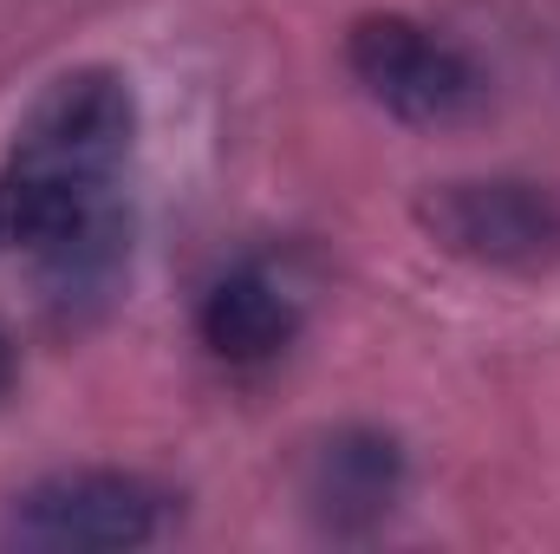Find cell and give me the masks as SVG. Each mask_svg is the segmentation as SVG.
<instances>
[{
	"mask_svg": "<svg viewBox=\"0 0 560 554\" xmlns=\"http://www.w3.org/2000/svg\"><path fill=\"white\" fill-rule=\"evenodd\" d=\"M170 489L131 470H59L13 496L7 542L39 554H118L150 549L170 529Z\"/></svg>",
	"mask_w": 560,
	"mask_h": 554,
	"instance_id": "7a4b0ae2",
	"label": "cell"
},
{
	"mask_svg": "<svg viewBox=\"0 0 560 554\" xmlns=\"http://www.w3.org/2000/svg\"><path fill=\"white\" fill-rule=\"evenodd\" d=\"M418 229L456 262L476 268H555L560 262V189L528 176H469L418 196Z\"/></svg>",
	"mask_w": 560,
	"mask_h": 554,
	"instance_id": "3957f363",
	"label": "cell"
},
{
	"mask_svg": "<svg viewBox=\"0 0 560 554\" xmlns=\"http://www.w3.org/2000/svg\"><path fill=\"white\" fill-rule=\"evenodd\" d=\"M196 326H202V346L215 359H229V366H268L300 333V300L268 268H235V275H222L202 293Z\"/></svg>",
	"mask_w": 560,
	"mask_h": 554,
	"instance_id": "8992f818",
	"label": "cell"
},
{
	"mask_svg": "<svg viewBox=\"0 0 560 554\" xmlns=\"http://www.w3.org/2000/svg\"><path fill=\"white\" fill-rule=\"evenodd\" d=\"M300 489L326 535H372L405 496V443L378 424H339L306 450Z\"/></svg>",
	"mask_w": 560,
	"mask_h": 554,
	"instance_id": "5b68a950",
	"label": "cell"
},
{
	"mask_svg": "<svg viewBox=\"0 0 560 554\" xmlns=\"http://www.w3.org/2000/svg\"><path fill=\"white\" fill-rule=\"evenodd\" d=\"M131 138H138V99H131L125 72L79 66L33 99L26 125L13 131L7 163L52 189L98 196V189H112L118 163L131 157Z\"/></svg>",
	"mask_w": 560,
	"mask_h": 554,
	"instance_id": "6da1fadb",
	"label": "cell"
},
{
	"mask_svg": "<svg viewBox=\"0 0 560 554\" xmlns=\"http://www.w3.org/2000/svg\"><path fill=\"white\" fill-rule=\"evenodd\" d=\"M13 385V346H7V333H0V392Z\"/></svg>",
	"mask_w": 560,
	"mask_h": 554,
	"instance_id": "52a82bcc",
	"label": "cell"
},
{
	"mask_svg": "<svg viewBox=\"0 0 560 554\" xmlns=\"http://www.w3.org/2000/svg\"><path fill=\"white\" fill-rule=\"evenodd\" d=\"M346 66L352 79L405 125L443 131L463 125L482 105V72L463 46H450L443 33H430L405 13H372L352 26L346 39Z\"/></svg>",
	"mask_w": 560,
	"mask_h": 554,
	"instance_id": "277c9868",
	"label": "cell"
}]
</instances>
